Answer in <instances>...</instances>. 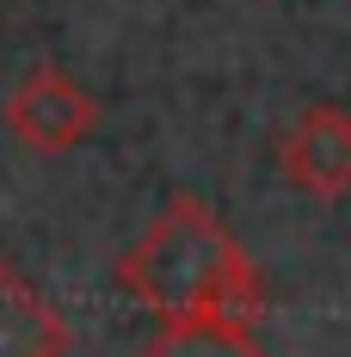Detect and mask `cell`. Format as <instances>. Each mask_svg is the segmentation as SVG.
Listing matches in <instances>:
<instances>
[{
  "label": "cell",
  "instance_id": "obj_4",
  "mask_svg": "<svg viewBox=\"0 0 351 357\" xmlns=\"http://www.w3.org/2000/svg\"><path fill=\"white\" fill-rule=\"evenodd\" d=\"M68 321L56 302H43L6 259H0V357H62Z\"/></svg>",
  "mask_w": 351,
  "mask_h": 357
},
{
  "label": "cell",
  "instance_id": "obj_3",
  "mask_svg": "<svg viewBox=\"0 0 351 357\" xmlns=\"http://www.w3.org/2000/svg\"><path fill=\"white\" fill-rule=\"evenodd\" d=\"M278 167L302 197H345L351 191V111L339 105H308L278 142Z\"/></svg>",
  "mask_w": 351,
  "mask_h": 357
},
{
  "label": "cell",
  "instance_id": "obj_1",
  "mask_svg": "<svg viewBox=\"0 0 351 357\" xmlns=\"http://www.w3.org/2000/svg\"><path fill=\"white\" fill-rule=\"evenodd\" d=\"M117 284L160 321H204V314L259 321V308H265V284H259L246 247L191 191L160 204L148 234L117 259Z\"/></svg>",
  "mask_w": 351,
  "mask_h": 357
},
{
  "label": "cell",
  "instance_id": "obj_2",
  "mask_svg": "<svg viewBox=\"0 0 351 357\" xmlns=\"http://www.w3.org/2000/svg\"><path fill=\"white\" fill-rule=\"evenodd\" d=\"M93 123H99V99L62 68H31L6 99V130L31 154H68L93 136Z\"/></svg>",
  "mask_w": 351,
  "mask_h": 357
},
{
  "label": "cell",
  "instance_id": "obj_5",
  "mask_svg": "<svg viewBox=\"0 0 351 357\" xmlns=\"http://www.w3.org/2000/svg\"><path fill=\"white\" fill-rule=\"evenodd\" d=\"M136 357H271V351L253 339V321L204 314V321H160V333Z\"/></svg>",
  "mask_w": 351,
  "mask_h": 357
}]
</instances>
